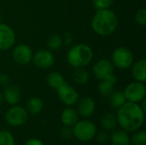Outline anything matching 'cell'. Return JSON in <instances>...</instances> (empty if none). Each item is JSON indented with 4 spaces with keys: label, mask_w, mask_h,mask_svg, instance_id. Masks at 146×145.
Returning a JSON list of instances; mask_svg holds the SVG:
<instances>
[{
    "label": "cell",
    "mask_w": 146,
    "mask_h": 145,
    "mask_svg": "<svg viewBox=\"0 0 146 145\" xmlns=\"http://www.w3.org/2000/svg\"><path fill=\"white\" fill-rule=\"evenodd\" d=\"M145 112L139 103L126 102L118 109L116 119L121 129L127 132L139 130L145 123Z\"/></svg>",
    "instance_id": "6da1fadb"
},
{
    "label": "cell",
    "mask_w": 146,
    "mask_h": 145,
    "mask_svg": "<svg viewBox=\"0 0 146 145\" xmlns=\"http://www.w3.org/2000/svg\"><path fill=\"white\" fill-rule=\"evenodd\" d=\"M118 18L110 9H98L95 13L92 26L93 31L100 36H109L113 33L118 26Z\"/></svg>",
    "instance_id": "7a4b0ae2"
},
{
    "label": "cell",
    "mask_w": 146,
    "mask_h": 145,
    "mask_svg": "<svg viewBox=\"0 0 146 145\" xmlns=\"http://www.w3.org/2000/svg\"><path fill=\"white\" fill-rule=\"evenodd\" d=\"M93 58L92 48L85 44H78L72 46L67 54V61L74 68H85L91 63Z\"/></svg>",
    "instance_id": "3957f363"
},
{
    "label": "cell",
    "mask_w": 146,
    "mask_h": 145,
    "mask_svg": "<svg viewBox=\"0 0 146 145\" xmlns=\"http://www.w3.org/2000/svg\"><path fill=\"white\" fill-rule=\"evenodd\" d=\"M73 136L81 142H89L97 134L96 125L88 120L78 121L73 126Z\"/></svg>",
    "instance_id": "277c9868"
},
{
    "label": "cell",
    "mask_w": 146,
    "mask_h": 145,
    "mask_svg": "<svg viewBox=\"0 0 146 145\" xmlns=\"http://www.w3.org/2000/svg\"><path fill=\"white\" fill-rule=\"evenodd\" d=\"M111 62L114 67L124 70L132 67L133 63V52L127 47L121 46L116 48L111 56Z\"/></svg>",
    "instance_id": "5b68a950"
},
{
    "label": "cell",
    "mask_w": 146,
    "mask_h": 145,
    "mask_svg": "<svg viewBox=\"0 0 146 145\" xmlns=\"http://www.w3.org/2000/svg\"><path fill=\"white\" fill-rule=\"evenodd\" d=\"M28 118L27 111L21 106L13 105L5 113V121L8 125L18 127L24 125Z\"/></svg>",
    "instance_id": "8992f818"
},
{
    "label": "cell",
    "mask_w": 146,
    "mask_h": 145,
    "mask_svg": "<svg viewBox=\"0 0 146 145\" xmlns=\"http://www.w3.org/2000/svg\"><path fill=\"white\" fill-rule=\"evenodd\" d=\"M123 92L127 102L139 103L144 98H145V85L143 82L135 80L128 84Z\"/></svg>",
    "instance_id": "52a82bcc"
},
{
    "label": "cell",
    "mask_w": 146,
    "mask_h": 145,
    "mask_svg": "<svg viewBox=\"0 0 146 145\" xmlns=\"http://www.w3.org/2000/svg\"><path fill=\"white\" fill-rule=\"evenodd\" d=\"M56 91L61 102L68 107L76 104L78 100L80 99L78 91L74 87L68 85L67 83H65L63 85L58 88Z\"/></svg>",
    "instance_id": "ba28073f"
},
{
    "label": "cell",
    "mask_w": 146,
    "mask_h": 145,
    "mask_svg": "<svg viewBox=\"0 0 146 145\" xmlns=\"http://www.w3.org/2000/svg\"><path fill=\"white\" fill-rule=\"evenodd\" d=\"M33 50L27 44H18L12 51V57L15 63L19 65H27L33 59Z\"/></svg>",
    "instance_id": "9c48e42d"
},
{
    "label": "cell",
    "mask_w": 146,
    "mask_h": 145,
    "mask_svg": "<svg viewBox=\"0 0 146 145\" xmlns=\"http://www.w3.org/2000/svg\"><path fill=\"white\" fill-rule=\"evenodd\" d=\"M34 65L40 69H48L54 64L55 58L50 50H39L33 56V59Z\"/></svg>",
    "instance_id": "30bf717a"
},
{
    "label": "cell",
    "mask_w": 146,
    "mask_h": 145,
    "mask_svg": "<svg viewBox=\"0 0 146 145\" xmlns=\"http://www.w3.org/2000/svg\"><path fill=\"white\" fill-rule=\"evenodd\" d=\"M14 30L8 25L0 23V50H8L15 42Z\"/></svg>",
    "instance_id": "8fae6325"
},
{
    "label": "cell",
    "mask_w": 146,
    "mask_h": 145,
    "mask_svg": "<svg viewBox=\"0 0 146 145\" xmlns=\"http://www.w3.org/2000/svg\"><path fill=\"white\" fill-rule=\"evenodd\" d=\"M92 71L95 77L101 80L114 73V65L108 59H101L94 64Z\"/></svg>",
    "instance_id": "7c38bea8"
},
{
    "label": "cell",
    "mask_w": 146,
    "mask_h": 145,
    "mask_svg": "<svg viewBox=\"0 0 146 145\" xmlns=\"http://www.w3.org/2000/svg\"><path fill=\"white\" fill-rule=\"evenodd\" d=\"M77 112L79 116L84 119L90 118L95 111V102L90 97H83L77 102Z\"/></svg>",
    "instance_id": "4fadbf2b"
},
{
    "label": "cell",
    "mask_w": 146,
    "mask_h": 145,
    "mask_svg": "<svg viewBox=\"0 0 146 145\" xmlns=\"http://www.w3.org/2000/svg\"><path fill=\"white\" fill-rule=\"evenodd\" d=\"M116 81L117 79L115 75L113 73L110 76L100 80L99 84L98 85V91L101 95L104 97H109L114 91V88L116 84Z\"/></svg>",
    "instance_id": "5bb4252c"
},
{
    "label": "cell",
    "mask_w": 146,
    "mask_h": 145,
    "mask_svg": "<svg viewBox=\"0 0 146 145\" xmlns=\"http://www.w3.org/2000/svg\"><path fill=\"white\" fill-rule=\"evenodd\" d=\"M3 97L8 104L13 106V105H16L20 102L21 92L16 85H8L7 86H5Z\"/></svg>",
    "instance_id": "9a60e30c"
},
{
    "label": "cell",
    "mask_w": 146,
    "mask_h": 145,
    "mask_svg": "<svg viewBox=\"0 0 146 145\" xmlns=\"http://www.w3.org/2000/svg\"><path fill=\"white\" fill-rule=\"evenodd\" d=\"M79 121V114L72 107L64 109L61 114V121L66 126H73Z\"/></svg>",
    "instance_id": "2e32d148"
},
{
    "label": "cell",
    "mask_w": 146,
    "mask_h": 145,
    "mask_svg": "<svg viewBox=\"0 0 146 145\" xmlns=\"http://www.w3.org/2000/svg\"><path fill=\"white\" fill-rule=\"evenodd\" d=\"M132 74L135 80L145 83L146 81V60L141 59L133 63Z\"/></svg>",
    "instance_id": "e0dca14e"
},
{
    "label": "cell",
    "mask_w": 146,
    "mask_h": 145,
    "mask_svg": "<svg viewBox=\"0 0 146 145\" xmlns=\"http://www.w3.org/2000/svg\"><path fill=\"white\" fill-rule=\"evenodd\" d=\"M110 141L112 145H130V136L123 129L115 130L110 135Z\"/></svg>",
    "instance_id": "ac0fdd59"
},
{
    "label": "cell",
    "mask_w": 146,
    "mask_h": 145,
    "mask_svg": "<svg viewBox=\"0 0 146 145\" xmlns=\"http://www.w3.org/2000/svg\"><path fill=\"white\" fill-rule=\"evenodd\" d=\"M117 119L112 113H106L103 115L101 119V126L103 129L106 132L113 131L117 126Z\"/></svg>",
    "instance_id": "d6986e66"
},
{
    "label": "cell",
    "mask_w": 146,
    "mask_h": 145,
    "mask_svg": "<svg viewBox=\"0 0 146 145\" xmlns=\"http://www.w3.org/2000/svg\"><path fill=\"white\" fill-rule=\"evenodd\" d=\"M44 108V103L39 97H32L27 103V111L33 115H38Z\"/></svg>",
    "instance_id": "ffe728a7"
},
{
    "label": "cell",
    "mask_w": 146,
    "mask_h": 145,
    "mask_svg": "<svg viewBox=\"0 0 146 145\" xmlns=\"http://www.w3.org/2000/svg\"><path fill=\"white\" fill-rule=\"evenodd\" d=\"M46 82L50 87L55 90H57L58 88H60L62 85H63L66 83L63 76L57 72H52L49 73L46 78Z\"/></svg>",
    "instance_id": "44dd1931"
},
{
    "label": "cell",
    "mask_w": 146,
    "mask_h": 145,
    "mask_svg": "<svg viewBox=\"0 0 146 145\" xmlns=\"http://www.w3.org/2000/svg\"><path fill=\"white\" fill-rule=\"evenodd\" d=\"M73 79L76 84L83 85L88 83L90 79V75L84 68H75L73 73Z\"/></svg>",
    "instance_id": "7402d4cb"
},
{
    "label": "cell",
    "mask_w": 146,
    "mask_h": 145,
    "mask_svg": "<svg viewBox=\"0 0 146 145\" xmlns=\"http://www.w3.org/2000/svg\"><path fill=\"white\" fill-rule=\"evenodd\" d=\"M109 97H110V103L114 109H118L127 102L124 92L121 91H113Z\"/></svg>",
    "instance_id": "603a6c76"
},
{
    "label": "cell",
    "mask_w": 146,
    "mask_h": 145,
    "mask_svg": "<svg viewBox=\"0 0 146 145\" xmlns=\"http://www.w3.org/2000/svg\"><path fill=\"white\" fill-rule=\"evenodd\" d=\"M130 144L133 145H146L145 132L140 130L133 132V134L130 137Z\"/></svg>",
    "instance_id": "cb8c5ba5"
},
{
    "label": "cell",
    "mask_w": 146,
    "mask_h": 145,
    "mask_svg": "<svg viewBox=\"0 0 146 145\" xmlns=\"http://www.w3.org/2000/svg\"><path fill=\"white\" fill-rule=\"evenodd\" d=\"M62 45V38L59 34L50 36L47 40V47L50 50H57Z\"/></svg>",
    "instance_id": "d4e9b609"
},
{
    "label": "cell",
    "mask_w": 146,
    "mask_h": 145,
    "mask_svg": "<svg viewBox=\"0 0 146 145\" xmlns=\"http://www.w3.org/2000/svg\"><path fill=\"white\" fill-rule=\"evenodd\" d=\"M0 145H15V137L10 132L0 131Z\"/></svg>",
    "instance_id": "484cf974"
},
{
    "label": "cell",
    "mask_w": 146,
    "mask_h": 145,
    "mask_svg": "<svg viewBox=\"0 0 146 145\" xmlns=\"http://www.w3.org/2000/svg\"><path fill=\"white\" fill-rule=\"evenodd\" d=\"M135 21L136 22L142 26H145L146 25V9L145 8H141L139 9L136 14H135Z\"/></svg>",
    "instance_id": "4316f807"
},
{
    "label": "cell",
    "mask_w": 146,
    "mask_h": 145,
    "mask_svg": "<svg viewBox=\"0 0 146 145\" xmlns=\"http://www.w3.org/2000/svg\"><path fill=\"white\" fill-rule=\"evenodd\" d=\"M114 0H93V5L98 9H110L113 4Z\"/></svg>",
    "instance_id": "83f0119b"
},
{
    "label": "cell",
    "mask_w": 146,
    "mask_h": 145,
    "mask_svg": "<svg viewBox=\"0 0 146 145\" xmlns=\"http://www.w3.org/2000/svg\"><path fill=\"white\" fill-rule=\"evenodd\" d=\"M95 137L97 138V141L102 144H107L110 138V135L106 131H103V132H100L99 133H97Z\"/></svg>",
    "instance_id": "f1b7e54d"
},
{
    "label": "cell",
    "mask_w": 146,
    "mask_h": 145,
    "mask_svg": "<svg viewBox=\"0 0 146 145\" xmlns=\"http://www.w3.org/2000/svg\"><path fill=\"white\" fill-rule=\"evenodd\" d=\"M61 138L64 140H69L73 136V130L71 126H64V127L62 128L61 132H60Z\"/></svg>",
    "instance_id": "f546056e"
},
{
    "label": "cell",
    "mask_w": 146,
    "mask_h": 145,
    "mask_svg": "<svg viewBox=\"0 0 146 145\" xmlns=\"http://www.w3.org/2000/svg\"><path fill=\"white\" fill-rule=\"evenodd\" d=\"M9 83V77L8 74L0 73V86H7Z\"/></svg>",
    "instance_id": "4dcf8cb0"
},
{
    "label": "cell",
    "mask_w": 146,
    "mask_h": 145,
    "mask_svg": "<svg viewBox=\"0 0 146 145\" xmlns=\"http://www.w3.org/2000/svg\"><path fill=\"white\" fill-rule=\"evenodd\" d=\"M73 40H74L73 35L70 32H67L64 35V38H62V44H64L65 45L68 46V45H70L73 43Z\"/></svg>",
    "instance_id": "1f68e13d"
},
{
    "label": "cell",
    "mask_w": 146,
    "mask_h": 145,
    "mask_svg": "<svg viewBox=\"0 0 146 145\" xmlns=\"http://www.w3.org/2000/svg\"><path fill=\"white\" fill-rule=\"evenodd\" d=\"M24 145H44V143H43L40 139L33 138H30V139L27 140V141L25 142Z\"/></svg>",
    "instance_id": "d6a6232c"
},
{
    "label": "cell",
    "mask_w": 146,
    "mask_h": 145,
    "mask_svg": "<svg viewBox=\"0 0 146 145\" xmlns=\"http://www.w3.org/2000/svg\"><path fill=\"white\" fill-rule=\"evenodd\" d=\"M3 93L0 91V105L2 104V103H3Z\"/></svg>",
    "instance_id": "836d02e7"
},
{
    "label": "cell",
    "mask_w": 146,
    "mask_h": 145,
    "mask_svg": "<svg viewBox=\"0 0 146 145\" xmlns=\"http://www.w3.org/2000/svg\"><path fill=\"white\" fill-rule=\"evenodd\" d=\"M0 21H1V17H0Z\"/></svg>",
    "instance_id": "e575fe53"
}]
</instances>
